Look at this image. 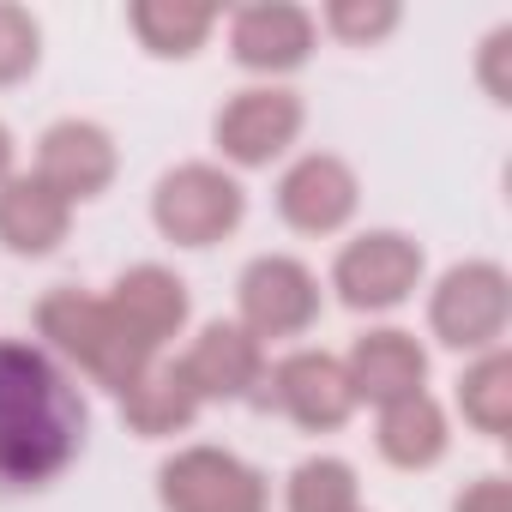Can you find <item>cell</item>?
Listing matches in <instances>:
<instances>
[{
    "label": "cell",
    "mask_w": 512,
    "mask_h": 512,
    "mask_svg": "<svg viewBox=\"0 0 512 512\" xmlns=\"http://www.w3.org/2000/svg\"><path fill=\"white\" fill-rule=\"evenodd\" d=\"M85 434L91 410L61 362L25 338H0V500L67 476Z\"/></svg>",
    "instance_id": "6da1fadb"
},
{
    "label": "cell",
    "mask_w": 512,
    "mask_h": 512,
    "mask_svg": "<svg viewBox=\"0 0 512 512\" xmlns=\"http://www.w3.org/2000/svg\"><path fill=\"white\" fill-rule=\"evenodd\" d=\"M37 338H43L55 356L79 362V368H85L97 386H109L115 398L157 362V350H145V344L115 320L109 296H85V290H49V296L37 302Z\"/></svg>",
    "instance_id": "7a4b0ae2"
},
{
    "label": "cell",
    "mask_w": 512,
    "mask_h": 512,
    "mask_svg": "<svg viewBox=\"0 0 512 512\" xmlns=\"http://www.w3.org/2000/svg\"><path fill=\"white\" fill-rule=\"evenodd\" d=\"M241 217H247V193L217 163H175L151 193V223L175 247H211V241L235 235Z\"/></svg>",
    "instance_id": "3957f363"
},
{
    "label": "cell",
    "mask_w": 512,
    "mask_h": 512,
    "mask_svg": "<svg viewBox=\"0 0 512 512\" xmlns=\"http://www.w3.org/2000/svg\"><path fill=\"white\" fill-rule=\"evenodd\" d=\"M512 320V278L494 260H464L452 266L434 296H428V326L446 350H500Z\"/></svg>",
    "instance_id": "277c9868"
},
{
    "label": "cell",
    "mask_w": 512,
    "mask_h": 512,
    "mask_svg": "<svg viewBox=\"0 0 512 512\" xmlns=\"http://www.w3.org/2000/svg\"><path fill=\"white\" fill-rule=\"evenodd\" d=\"M163 512H266V476L223 446H181L157 470Z\"/></svg>",
    "instance_id": "5b68a950"
},
{
    "label": "cell",
    "mask_w": 512,
    "mask_h": 512,
    "mask_svg": "<svg viewBox=\"0 0 512 512\" xmlns=\"http://www.w3.org/2000/svg\"><path fill=\"white\" fill-rule=\"evenodd\" d=\"M416 284H422V247L404 229H368L344 241V253L332 260V290L356 314H386L410 302Z\"/></svg>",
    "instance_id": "8992f818"
},
{
    "label": "cell",
    "mask_w": 512,
    "mask_h": 512,
    "mask_svg": "<svg viewBox=\"0 0 512 512\" xmlns=\"http://www.w3.org/2000/svg\"><path fill=\"white\" fill-rule=\"evenodd\" d=\"M235 308L253 338H302L320 320V278L296 260V253H260L235 278Z\"/></svg>",
    "instance_id": "52a82bcc"
},
{
    "label": "cell",
    "mask_w": 512,
    "mask_h": 512,
    "mask_svg": "<svg viewBox=\"0 0 512 512\" xmlns=\"http://www.w3.org/2000/svg\"><path fill=\"white\" fill-rule=\"evenodd\" d=\"M302 121H308V109H302L296 91H284V85H247V91H235L217 109L211 139H217L223 163H235V169H266L272 157H284L296 145Z\"/></svg>",
    "instance_id": "ba28073f"
},
{
    "label": "cell",
    "mask_w": 512,
    "mask_h": 512,
    "mask_svg": "<svg viewBox=\"0 0 512 512\" xmlns=\"http://www.w3.org/2000/svg\"><path fill=\"white\" fill-rule=\"evenodd\" d=\"M362 205V181L344 157L332 151H308L284 169L278 181V217L302 235H338Z\"/></svg>",
    "instance_id": "9c48e42d"
},
{
    "label": "cell",
    "mask_w": 512,
    "mask_h": 512,
    "mask_svg": "<svg viewBox=\"0 0 512 512\" xmlns=\"http://www.w3.org/2000/svg\"><path fill=\"white\" fill-rule=\"evenodd\" d=\"M266 386H272V404H278L296 428H308V434H332V428H344V422L356 416L350 374H344V362L326 356V350H290V356L266 374Z\"/></svg>",
    "instance_id": "30bf717a"
},
{
    "label": "cell",
    "mask_w": 512,
    "mask_h": 512,
    "mask_svg": "<svg viewBox=\"0 0 512 512\" xmlns=\"http://www.w3.org/2000/svg\"><path fill=\"white\" fill-rule=\"evenodd\" d=\"M115 169H121V151H115L109 127L79 121V115L55 121V127L43 133V145H37V181L55 187L67 205H85V199L109 193Z\"/></svg>",
    "instance_id": "8fae6325"
},
{
    "label": "cell",
    "mask_w": 512,
    "mask_h": 512,
    "mask_svg": "<svg viewBox=\"0 0 512 512\" xmlns=\"http://www.w3.org/2000/svg\"><path fill=\"white\" fill-rule=\"evenodd\" d=\"M181 374L187 386L199 392V404H235V398H253V386L266 380V350L247 326L235 320H211L187 356H181Z\"/></svg>",
    "instance_id": "7c38bea8"
},
{
    "label": "cell",
    "mask_w": 512,
    "mask_h": 512,
    "mask_svg": "<svg viewBox=\"0 0 512 512\" xmlns=\"http://www.w3.org/2000/svg\"><path fill=\"white\" fill-rule=\"evenodd\" d=\"M314 13L296 0H253L229 19V55L247 73H296L314 55Z\"/></svg>",
    "instance_id": "4fadbf2b"
},
{
    "label": "cell",
    "mask_w": 512,
    "mask_h": 512,
    "mask_svg": "<svg viewBox=\"0 0 512 512\" xmlns=\"http://www.w3.org/2000/svg\"><path fill=\"white\" fill-rule=\"evenodd\" d=\"M344 374H350L356 404H380V410H386V404H398V398L428 392V350H422L410 332H398V326H374V332H362V338L350 344Z\"/></svg>",
    "instance_id": "5bb4252c"
},
{
    "label": "cell",
    "mask_w": 512,
    "mask_h": 512,
    "mask_svg": "<svg viewBox=\"0 0 512 512\" xmlns=\"http://www.w3.org/2000/svg\"><path fill=\"white\" fill-rule=\"evenodd\" d=\"M109 308H115V320L145 344V350H163L181 326H187V284L169 272V266H127L121 278H115V290H109Z\"/></svg>",
    "instance_id": "9a60e30c"
},
{
    "label": "cell",
    "mask_w": 512,
    "mask_h": 512,
    "mask_svg": "<svg viewBox=\"0 0 512 512\" xmlns=\"http://www.w3.org/2000/svg\"><path fill=\"white\" fill-rule=\"evenodd\" d=\"M73 229V205L43 187L37 175H13L0 181V247L19 253V260H43V253H55Z\"/></svg>",
    "instance_id": "2e32d148"
},
{
    "label": "cell",
    "mask_w": 512,
    "mask_h": 512,
    "mask_svg": "<svg viewBox=\"0 0 512 512\" xmlns=\"http://www.w3.org/2000/svg\"><path fill=\"white\" fill-rule=\"evenodd\" d=\"M121 416L133 434L145 440H169V434H187L193 416H199V392L187 386L181 362H151L127 392H121Z\"/></svg>",
    "instance_id": "e0dca14e"
},
{
    "label": "cell",
    "mask_w": 512,
    "mask_h": 512,
    "mask_svg": "<svg viewBox=\"0 0 512 512\" xmlns=\"http://www.w3.org/2000/svg\"><path fill=\"white\" fill-rule=\"evenodd\" d=\"M374 446H380V458H386V464H398V470H428V464H440V458H446V446H452L446 410H440L428 392L398 398V404H386V410H380Z\"/></svg>",
    "instance_id": "ac0fdd59"
},
{
    "label": "cell",
    "mask_w": 512,
    "mask_h": 512,
    "mask_svg": "<svg viewBox=\"0 0 512 512\" xmlns=\"http://www.w3.org/2000/svg\"><path fill=\"white\" fill-rule=\"evenodd\" d=\"M127 25L139 37L145 55L157 61H187L205 49V37L217 31V7L205 0H133L127 7Z\"/></svg>",
    "instance_id": "d6986e66"
},
{
    "label": "cell",
    "mask_w": 512,
    "mask_h": 512,
    "mask_svg": "<svg viewBox=\"0 0 512 512\" xmlns=\"http://www.w3.org/2000/svg\"><path fill=\"white\" fill-rule=\"evenodd\" d=\"M458 410H464V422H470L476 434L506 440V428H512V356H506V350H482V356L464 368V380H458Z\"/></svg>",
    "instance_id": "ffe728a7"
},
{
    "label": "cell",
    "mask_w": 512,
    "mask_h": 512,
    "mask_svg": "<svg viewBox=\"0 0 512 512\" xmlns=\"http://www.w3.org/2000/svg\"><path fill=\"white\" fill-rule=\"evenodd\" d=\"M290 512H362V482L344 458H302L290 470V494H284Z\"/></svg>",
    "instance_id": "44dd1931"
},
{
    "label": "cell",
    "mask_w": 512,
    "mask_h": 512,
    "mask_svg": "<svg viewBox=\"0 0 512 512\" xmlns=\"http://www.w3.org/2000/svg\"><path fill=\"white\" fill-rule=\"evenodd\" d=\"M398 19H404L398 0H332V7H326V31L338 43H350V49H368V43L392 37Z\"/></svg>",
    "instance_id": "7402d4cb"
},
{
    "label": "cell",
    "mask_w": 512,
    "mask_h": 512,
    "mask_svg": "<svg viewBox=\"0 0 512 512\" xmlns=\"http://www.w3.org/2000/svg\"><path fill=\"white\" fill-rule=\"evenodd\" d=\"M37 61H43V25L13 0H0V85L31 79Z\"/></svg>",
    "instance_id": "603a6c76"
},
{
    "label": "cell",
    "mask_w": 512,
    "mask_h": 512,
    "mask_svg": "<svg viewBox=\"0 0 512 512\" xmlns=\"http://www.w3.org/2000/svg\"><path fill=\"white\" fill-rule=\"evenodd\" d=\"M512 25H500V31H488V43H482V91L494 97V103H512Z\"/></svg>",
    "instance_id": "cb8c5ba5"
},
{
    "label": "cell",
    "mask_w": 512,
    "mask_h": 512,
    "mask_svg": "<svg viewBox=\"0 0 512 512\" xmlns=\"http://www.w3.org/2000/svg\"><path fill=\"white\" fill-rule=\"evenodd\" d=\"M452 512H512V488H506V476H476V482L452 500Z\"/></svg>",
    "instance_id": "d4e9b609"
},
{
    "label": "cell",
    "mask_w": 512,
    "mask_h": 512,
    "mask_svg": "<svg viewBox=\"0 0 512 512\" xmlns=\"http://www.w3.org/2000/svg\"><path fill=\"white\" fill-rule=\"evenodd\" d=\"M0 181H13V133L0 121Z\"/></svg>",
    "instance_id": "484cf974"
}]
</instances>
